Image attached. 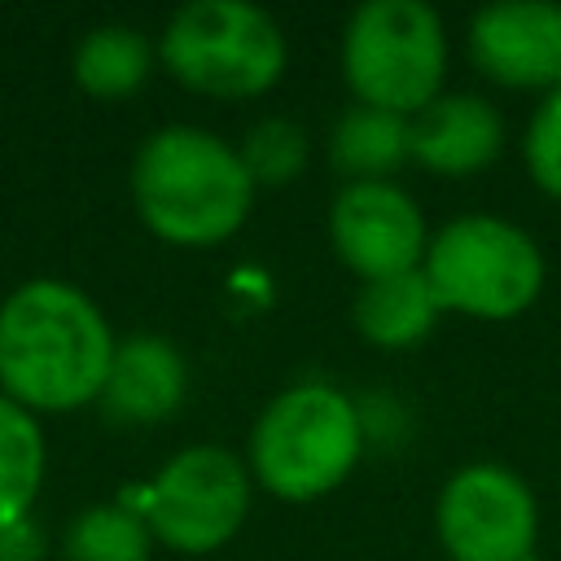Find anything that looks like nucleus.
Wrapping results in <instances>:
<instances>
[{"mask_svg": "<svg viewBox=\"0 0 561 561\" xmlns=\"http://www.w3.org/2000/svg\"><path fill=\"white\" fill-rule=\"evenodd\" d=\"M522 158L539 193L561 202V92H548L522 136Z\"/></svg>", "mask_w": 561, "mask_h": 561, "instance_id": "19", "label": "nucleus"}, {"mask_svg": "<svg viewBox=\"0 0 561 561\" xmlns=\"http://www.w3.org/2000/svg\"><path fill=\"white\" fill-rule=\"evenodd\" d=\"M114 346L105 311L79 285L35 276L0 302V394L35 416L96 403Z\"/></svg>", "mask_w": 561, "mask_h": 561, "instance_id": "1", "label": "nucleus"}, {"mask_svg": "<svg viewBox=\"0 0 561 561\" xmlns=\"http://www.w3.org/2000/svg\"><path fill=\"white\" fill-rule=\"evenodd\" d=\"M434 530L451 561H530L539 543V504L522 473L473 460L443 482Z\"/></svg>", "mask_w": 561, "mask_h": 561, "instance_id": "8", "label": "nucleus"}, {"mask_svg": "<svg viewBox=\"0 0 561 561\" xmlns=\"http://www.w3.org/2000/svg\"><path fill=\"white\" fill-rule=\"evenodd\" d=\"M329 162L342 184L390 180L403 162H412V118L359 101L346 105L329 131Z\"/></svg>", "mask_w": 561, "mask_h": 561, "instance_id": "14", "label": "nucleus"}, {"mask_svg": "<svg viewBox=\"0 0 561 561\" xmlns=\"http://www.w3.org/2000/svg\"><path fill=\"white\" fill-rule=\"evenodd\" d=\"M237 153H241L254 188H285V184H294L307 171L311 136H307L302 123H294L285 114H267V118L245 127Z\"/></svg>", "mask_w": 561, "mask_h": 561, "instance_id": "18", "label": "nucleus"}, {"mask_svg": "<svg viewBox=\"0 0 561 561\" xmlns=\"http://www.w3.org/2000/svg\"><path fill=\"white\" fill-rule=\"evenodd\" d=\"M162 70L210 101H254L285 75L289 44L280 22L245 0H193L158 35Z\"/></svg>", "mask_w": 561, "mask_h": 561, "instance_id": "4", "label": "nucleus"}, {"mask_svg": "<svg viewBox=\"0 0 561 561\" xmlns=\"http://www.w3.org/2000/svg\"><path fill=\"white\" fill-rule=\"evenodd\" d=\"M364 456V412L329 381H298L267 399L250 430L245 469L285 504L337 491Z\"/></svg>", "mask_w": 561, "mask_h": 561, "instance_id": "3", "label": "nucleus"}, {"mask_svg": "<svg viewBox=\"0 0 561 561\" xmlns=\"http://www.w3.org/2000/svg\"><path fill=\"white\" fill-rule=\"evenodd\" d=\"M0 561H39V535L31 530V522L0 530Z\"/></svg>", "mask_w": 561, "mask_h": 561, "instance_id": "20", "label": "nucleus"}, {"mask_svg": "<svg viewBox=\"0 0 561 561\" xmlns=\"http://www.w3.org/2000/svg\"><path fill=\"white\" fill-rule=\"evenodd\" d=\"M421 272L443 311L469 320H513L543 289L539 241L500 215H460L430 237Z\"/></svg>", "mask_w": 561, "mask_h": 561, "instance_id": "6", "label": "nucleus"}, {"mask_svg": "<svg viewBox=\"0 0 561 561\" xmlns=\"http://www.w3.org/2000/svg\"><path fill=\"white\" fill-rule=\"evenodd\" d=\"M250 495L254 478L237 451L219 443H193L153 473L136 508L158 543L202 557L224 548L245 526Z\"/></svg>", "mask_w": 561, "mask_h": 561, "instance_id": "7", "label": "nucleus"}, {"mask_svg": "<svg viewBox=\"0 0 561 561\" xmlns=\"http://www.w3.org/2000/svg\"><path fill=\"white\" fill-rule=\"evenodd\" d=\"M504 149V118L478 92H443L412 118V162L443 180L486 171Z\"/></svg>", "mask_w": 561, "mask_h": 561, "instance_id": "12", "label": "nucleus"}, {"mask_svg": "<svg viewBox=\"0 0 561 561\" xmlns=\"http://www.w3.org/2000/svg\"><path fill=\"white\" fill-rule=\"evenodd\" d=\"M153 57H158V48L145 39V31H136L127 22H101L75 44L70 75H75L79 92H88L96 101H123L145 88Z\"/></svg>", "mask_w": 561, "mask_h": 561, "instance_id": "15", "label": "nucleus"}, {"mask_svg": "<svg viewBox=\"0 0 561 561\" xmlns=\"http://www.w3.org/2000/svg\"><path fill=\"white\" fill-rule=\"evenodd\" d=\"M469 57L500 88L561 92V4L495 0L469 22Z\"/></svg>", "mask_w": 561, "mask_h": 561, "instance_id": "10", "label": "nucleus"}, {"mask_svg": "<svg viewBox=\"0 0 561 561\" xmlns=\"http://www.w3.org/2000/svg\"><path fill=\"white\" fill-rule=\"evenodd\" d=\"M131 206L140 224L180 250L228 241L254 210V180L232 140L171 123L140 140L131 158Z\"/></svg>", "mask_w": 561, "mask_h": 561, "instance_id": "2", "label": "nucleus"}, {"mask_svg": "<svg viewBox=\"0 0 561 561\" xmlns=\"http://www.w3.org/2000/svg\"><path fill=\"white\" fill-rule=\"evenodd\" d=\"M438 316H443V307L421 267L359 280V289L351 298V320H355L359 337L377 351H408V346L425 342L434 333Z\"/></svg>", "mask_w": 561, "mask_h": 561, "instance_id": "13", "label": "nucleus"}, {"mask_svg": "<svg viewBox=\"0 0 561 561\" xmlns=\"http://www.w3.org/2000/svg\"><path fill=\"white\" fill-rule=\"evenodd\" d=\"M153 530L136 504H92L83 508L61 539L66 561H149Z\"/></svg>", "mask_w": 561, "mask_h": 561, "instance_id": "17", "label": "nucleus"}, {"mask_svg": "<svg viewBox=\"0 0 561 561\" xmlns=\"http://www.w3.org/2000/svg\"><path fill=\"white\" fill-rule=\"evenodd\" d=\"M342 79L359 105L416 118L443 96L447 31L425 0H364L342 26Z\"/></svg>", "mask_w": 561, "mask_h": 561, "instance_id": "5", "label": "nucleus"}, {"mask_svg": "<svg viewBox=\"0 0 561 561\" xmlns=\"http://www.w3.org/2000/svg\"><path fill=\"white\" fill-rule=\"evenodd\" d=\"M329 241L342 267H351L359 280H377L421 267L430 228L408 188L394 180H359L337 188L329 206Z\"/></svg>", "mask_w": 561, "mask_h": 561, "instance_id": "9", "label": "nucleus"}, {"mask_svg": "<svg viewBox=\"0 0 561 561\" xmlns=\"http://www.w3.org/2000/svg\"><path fill=\"white\" fill-rule=\"evenodd\" d=\"M48 469V443L22 403L0 394V530L31 522Z\"/></svg>", "mask_w": 561, "mask_h": 561, "instance_id": "16", "label": "nucleus"}, {"mask_svg": "<svg viewBox=\"0 0 561 561\" xmlns=\"http://www.w3.org/2000/svg\"><path fill=\"white\" fill-rule=\"evenodd\" d=\"M188 394V364L180 346L162 333H131L114 346L110 377L101 386V412L114 425H162L180 412Z\"/></svg>", "mask_w": 561, "mask_h": 561, "instance_id": "11", "label": "nucleus"}]
</instances>
